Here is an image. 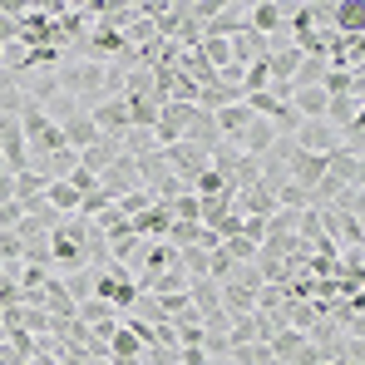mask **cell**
Instances as JSON below:
<instances>
[{
  "instance_id": "obj_1",
  "label": "cell",
  "mask_w": 365,
  "mask_h": 365,
  "mask_svg": "<svg viewBox=\"0 0 365 365\" xmlns=\"http://www.w3.org/2000/svg\"><path fill=\"white\" fill-rule=\"evenodd\" d=\"M89 237H94V222L79 217V212H69L60 227L50 232V267H55V277L89 267Z\"/></svg>"
},
{
  "instance_id": "obj_2",
  "label": "cell",
  "mask_w": 365,
  "mask_h": 365,
  "mask_svg": "<svg viewBox=\"0 0 365 365\" xmlns=\"http://www.w3.org/2000/svg\"><path fill=\"white\" fill-rule=\"evenodd\" d=\"M158 153H163L168 173H173L178 182H187V192H192V182L207 173V158H212V148H197V143H187V138L168 143V148H158Z\"/></svg>"
},
{
  "instance_id": "obj_3",
  "label": "cell",
  "mask_w": 365,
  "mask_h": 365,
  "mask_svg": "<svg viewBox=\"0 0 365 365\" xmlns=\"http://www.w3.org/2000/svg\"><path fill=\"white\" fill-rule=\"evenodd\" d=\"M292 143H297L302 153H321V158H331V153L341 148V133H336L326 119H302V128L292 133Z\"/></svg>"
},
{
  "instance_id": "obj_4",
  "label": "cell",
  "mask_w": 365,
  "mask_h": 365,
  "mask_svg": "<svg viewBox=\"0 0 365 365\" xmlns=\"http://www.w3.org/2000/svg\"><path fill=\"white\" fill-rule=\"evenodd\" d=\"M247 30H257L262 40L282 35V30H287V5H282V0H257V5H247Z\"/></svg>"
},
{
  "instance_id": "obj_5",
  "label": "cell",
  "mask_w": 365,
  "mask_h": 365,
  "mask_svg": "<svg viewBox=\"0 0 365 365\" xmlns=\"http://www.w3.org/2000/svg\"><path fill=\"white\" fill-rule=\"evenodd\" d=\"M119 158H123V143H119V138H104V133H99V138H94V143H89V148L79 153V168L99 178V173H109V168H114Z\"/></svg>"
},
{
  "instance_id": "obj_6",
  "label": "cell",
  "mask_w": 365,
  "mask_h": 365,
  "mask_svg": "<svg viewBox=\"0 0 365 365\" xmlns=\"http://www.w3.org/2000/svg\"><path fill=\"white\" fill-rule=\"evenodd\" d=\"M89 119H94V128L104 133V138H123L133 123H128V104L123 99H104V104H94L89 109Z\"/></svg>"
},
{
  "instance_id": "obj_7",
  "label": "cell",
  "mask_w": 365,
  "mask_h": 365,
  "mask_svg": "<svg viewBox=\"0 0 365 365\" xmlns=\"http://www.w3.org/2000/svg\"><path fill=\"white\" fill-rule=\"evenodd\" d=\"M99 187L109 192V202H119L123 192H138L143 182H138V168H133V158H119L109 173H99Z\"/></svg>"
},
{
  "instance_id": "obj_8",
  "label": "cell",
  "mask_w": 365,
  "mask_h": 365,
  "mask_svg": "<svg viewBox=\"0 0 365 365\" xmlns=\"http://www.w3.org/2000/svg\"><path fill=\"white\" fill-rule=\"evenodd\" d=\"M242 25H247V0H237V5H217V15L202 25V35H212V40H232Z\"/></svg>"
},
{
  "instance_id": "obj_9",
  "label": "cell",
  "mask_w": 365,
  "mask_h": 365,
  "mask_svg": "<svg viewBox=\"0 0 365 365\" xmlns=\"http://www.w3.org/2000/svg\"><path fill=\"white\" fill-rule=\"evenodd\" d=\"M252 119H257V114H252L247 104H227V109H217V114H212L217 138H222V143H232V148H237V138L247 133V123H252Z\"/></svg>"
},
{
  "instance_id": "obj_10",
  "label": "cell",
  "mask_w": 365,
  "mask_h": 365,
  "mask_svg": "<svg viewBox=\"0 0 365 365\" xmlns=\"http://www.w3.org/2000/svg\"><path fill=\"white\" fill-rule=\"evenodd\" d=\"M227 50H232V64H262L267 60V40H262V35H257V30H237V35H232V40H227Z\"/></svg>"
},
{
  "instance_id": "obj_11",
  "label": "cell",
  "mask_w": 365,
  "mask_h": 365,
  "mask_svg": "<svg viewBox=\"0 0 365 365\" xmlns=\"http://www.w3.org/2000/svg\"><path fill=\"white\" fill-rule=\"evenodd\" d=\"M287 104L302 114V119H326V89L321 84H311V89H287Z\"/></svg>"
},
{
  "instance_id": "obj_12",
  "label": "cell",
  "mask_w": 365,
  "mask_h": 365,
  "mask_svg": "<svg viewBox=\"0 0 365 365\" xmlns=\"http://www.w3.org/2000/svg\"><path fill=\"white\" fill-rule=\"evenodd\" d=\"M272 143H277V128H272L267 119H252V123H247V133L237 138V153H247V158H262Z\"/></svg>"
},
{
  "instance_id": "obj_13",
  "label": "cell",
  "mask_w": 365,
  "mask_h": 365,
  "mask_svg": "<svg viewBox=\"0 0 365 365\" xmlns=\"http://www.w3.org/2000/svg\"><path fill=\"white\" fill-rule=\"evenodd\" d=\"M60 133H64V143H69L74 153H84V148L99 138V128H94V119H89V109H79L74 119H64V123H60Z\"/></svg>"
},
{
  "instance_id": "obj_14",
  "label": "cell",
  "mask_w": 365,
  "mask_h": 365,
  "mask_svg": "<svg viewBox=\"0 0 365 365\" xmlns=\"http://www.w3.org/2000/svg\"><path fill=\"white\" fill-rule=\"evenodd\" d=\"M45 187H50L45 173H15V202H20V212L40 207L45 202Z\"/></svg>"
},
{
  "instance_id": "obj_15",
  "label": "cell",
  "mask_w": 365,
  "mask_h": 365,
  "mask_svg": "<svg viewBox=\"0 0 365 365\" xmlns=\"http://www.w3.org/2000/svg\"><path fill=\"white\" fill-rule=\"evenodd\" d=\"M74 321L94 331V326H104V321H119V311H114L109 302H99V297H89V302H79V306H74Z\"/></svg>"
},
{
  "instance_id": "obj_16",
  "label": "cell",
  "mask_w": 365,
  "mask_h": 365,
  "mask_svg": "<svg viewBox=\"0 0 365 365\" xmlns=\"http://www.w3.org/2000/svg\"><path fill=\"white\" fill-rule=\"evenodd\" d=\"M45 202H50L55 212H64V217H69V212H79V192H74L64 178H50V187H45Z\"/></svg>"
},
{
  "instance_id": "obj_17",
  "label": "cell",
  "mask_w": 365,
  "mask_h": 365,
  "mask_svg": "<svg viewBox=\"0 0 365 365\" xmlns=\"http://www.w3.org/2000/svg\"><path fill=\"white\" fill-rule=\"evenodd\" d=\"M227 361H232V365H277V361H272V351H267V341L232 346V351H227Z\"/></svg>"
},
{
  "instance_id": "obj_18",
  "label": "cell",
  "mask_w": 365,
  "mask_h": 365,
  "mask_svg": "<svg viewBox=\"0 0 365 365\" xmlns=\"http://www.w3.org/2000/svg\"><path fill=\"white\" fill-rule=\"evenodd\" d=\"M153 202H158V197H153V192H148V187H138V192H123L119 202H114V207H119L123 217H128V222H133V217H138V212H148V207H153Z\"/></svg>"
},
{
  "instance_id": "obj_19",
  "label": "cell",
  "mask_w": 365,
  "mask_h": 365,
  "mask_svg": "<svg viewBox=\"0 0 365 365\" xmlns=\"http://www.w3.org/2000/svg\"><path fill=\"white\" fill-rule=\"evenodd\" d=\"M0 267H25V242L15 232H0Z\"/></svg>"
},
{
  "instance_id": "obj_20",
  "label": "cell",
  "mask_w": 365,
  "mask_h": 365,
  "mask_svg": "<svg viewBox=\"0 0 365 365\" xmlns=\"http://www.w3.org/2000/svg\"><path fill=\"white\" fill-rule=\"evenodd\" d=\"M168 212H173V222H197V197H192V192H182V197L168 202Z\"/></svg>"
},
{
  "instance_id": "obj_21",
  "label": "cell",
  "mask_w": 365,
  "mask_h": 365,
  "mask_svg": "<svg viewBox=\"0 0 365 365\" xmlns=\"http://www.w3.org/2000/svg\"><path fill=\"white\" fill-rule=\"evenodd\" d=\"M20 217H25V212H20V202H0V232H15V227H20Z\"/></svg>"
}]
</instances>
